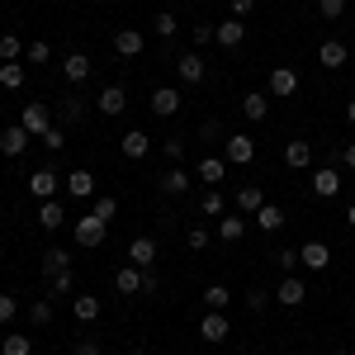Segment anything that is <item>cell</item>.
Masks as SVG:
<instances>
[{"label": "cell", "instance_id": "45", "mask_svg": "<svg viewBox=\"0 0 355 355\" xmlns=\"http://www.w3.org/2000/svg\"><path fill=\"white\" fill-rule=\"evenodd\" d=\"M76 289V270H57L53 275V294H71Z\"/></svg>", "mask_w": 355, "mask_h": 355}, {"label": "cell", "instance_id": "40", "mask_svg": "<svg viewBox=\"0 0 355 355\" xmlns=\"http://www.w3.org/2000/svg\"><path fill=\"white\" fill-rule=\"evenodd\" d=\"M152 28H157V38H166V43H171V38H175V15H171V10H162V15H157V19H152Z\"/></svg>", "mask_w": 355, "mask_h": 355}, {"label": "cell", "instance_id": "59", "mask_svg": "<svg viewBox=\"0 0 355 355\" xmlns=\"http://www.w3.org/2000/svg\"><path fill=\"white\" fill-rule=\"evenodd\" d=\"M128 355H147V351H128Z\"/></svg>", "mask_w": 355, "mask_h": 355}, {"label": "cell", "instance_id": "52", "mask_svg": "<svg viewBox=\"0 0 355 355\" xmlns=\"http://www.w3.org/2000/svg\"><path fill=\"white\" fill-rule=\"evenodd\" d=\"M199 137H204V142H218V137H223L218 119H204V128H199Z\"/></svg>", "mask_w": 355, "mask_h": 355}, {"label": "cell", "instance_id": "39", "mask_svg": "<svg viewBox=\"0 0 355 355\" xmlns=\"http://www.w3.org/2000/svg\"><path fill=\"white\" fill-rule=\"evenodd\" d=\"M28 322H33V327H48V322H53V299L33 303V308H28Z\"/></svg>", "mask_w": 355, "mask_h": 355}, {"label": "cell", "instance_id": "53", "mask_svg": "<svg viewBox=\"0 0 355 355\" xmlns=\"http://www.w3.org/2000/svg\"><path fill=\"white\" fill-rule=\"evenodd\" d=\"M180 157H185V142H175V137H171V142H166V162L180 166Z\"/></svg>", "mask_w": 355, "mask_h": 355}, {"label": "cell", "instance_id": "50", "mask_svg": "<svg viewBox=\"0 0 355 355\" xmlns=\"http://www.w3.org/2000/svg\"><path fill=\"white\" fill-rule=\"evenodd\" d=\"M227 10H232V19H246L256 10V0H227Z\"/></svg>", "mask_w": 355, "mask_h": 355}, {"label": "cell", "instance_id": "12", "mask_svg": "<svg viewBox=\"0 0 355 355\" xmlns=\"http://www.w3.org/2000/svg\"><path fill=\"white\" fill-rule=\"evenodd\" d=\"M19 123H24V128H28L33 137H43L48 128H53V105H24Z\"/></svg>", "mask_w": 355, "mask_h": 355}, {"label": "cell", "instance_id": "56", "mask_svg": "<svg viewBox=\"0 0 355 355\" xmlns=\"http://www.w3.org/2000/svg\"><path fill=\"white\" fill-rule=\"evenodd\" d=\"M346 123H351V128H355V100H351V105H346Z\"/></svg>", "mask_w": 355, "mask_h": 355}, {"label": "cell", "instance_id": "11", "mask_svg": "<svg viewBox=\"0 0 355 355\" xmlns=\"http://www.w3.org/2000/svg\"><path fill=\"white\" fill-rule=\"evenodd\" d=\"M180 105H185V100H180V90H175V85H157V90H152V114H157V119L180 114Z\"/></svg>", "mask_w": 355, "mask_h": 355}, {"label": "cell", "instance_id": "37", "mask_svg": "<svg viewBox=\"0 0 355 355\" xmlns=\"http://www.w3.org/2000/svg\"><path fill=\"white\" fill-rule=\"evenodd\" d=\"M19 53H24L19 33H0V62H19Z\"/></svg>", "mask_w": 355, "mask_h": 355}, {"label": "cell", "instance_id": "46", "mask_svg": "<svg viewBox=\"0 0 355 355\" xmlns=\"http://www.w3.org/2000/svg\"><path fill=\"white\" fill-rule=\"evenodd\" d=\"M185 246H190V251H204V246H209V227H190V232H185Z\"/></svg>", "mask_w": 355, "mask_h": 355}, {"label": "cell", "instance_id": "48", "mask_svg": "<svg viewBox=\"0 0 355 355\" xmlns=\"http://www.w3.org/2000/svg\"><path fill=\"white\" fill-rule=\"evenodd\" d=\"M162 289V275H157V266H147L142 270V294H157Z\"/></svg>", "mask_w": 355, "mask_h": 355}, {"label": "cell", "instance_id": "25", "mask_svg": "<svg viewBox=\"0 0 355 355\" xmlns=\"http://www.w3.org/2000/svg\"><path fill=\"white\" fill-rule=\"evenodd\" d=\"M284 162L294 166V171H303V166H313V142H303V137H294V142H284Z\"/></svg>", "mask_w": 355, "mask_h": 355}, {"label": "cell", "instance_id": "8", "mask_svg": "<svg viewBox=\"0 0 355 355\" xmlns=\"http://www.w3.org/2000/svg\"><path fill=\"white\" fill-rule=\"evenodd\" d=\"M227 331H232L227 313H209V308H204V318H199V336H204V341H214V346H223V341H227Z\"/></svg>", "mask_w": 355, "mask_h": 355}, {"label": "cell", "instance_id": "1", "mask_svg": "<svg viewBox=\"0 0 355 355\" xmlns=\"http://www.w3.org/2000/svg\"><path fill=\"white\" fill-rule=\"evenodd\" d=\"M62 185H67V175H62L57 166H38V171L28 175V194H33L38 204H43V199H57V190H62Z\"/></svg>", "mask_w": 355, "mask_h": 355}, {"label": "cell", "instance_id": "21", "mask_svg": "<svg viewBox=\"0 0 355 355\" xmlns=\"http://www.w3.org/2000/svg\"><path fill=\"white\" fill-rule=\"evenodd\" d=\"M242 114L251 119V123H261V119L270 114V95H266V90H246L242 95Z\"/></svg>", "mask_w": 355, "mask_h": 355}, {"label": "cell", "instance_id": "15", "mask_svg": "<svg viewBox=\"0 0 355 355\" xmlns=\"http://www.w3.org/2000/svg\"><path fill=\"white\" fill-rule=\"evenodd\" d=\"M119 152H123V157H128V162H142V157H147V152H152V137L142 133V128H128V133L119 137Z\"/></svg>", "mask_w": 355, "mask_h": 355}, {"label": "cell", "instance_id": "6", "mask_svg": "<svg viewBox=\"0 0 355 355\" xmlns=\"http://www.w3.org/2000/svg\"><path fill=\"white\" fill-rule=\"evenodd\" d=\"M28 128L24 123H10V128H5V133H0V157H10V162H19V157H24L28 152Z\"/></svg>", "mask_w": 355, "mask_h": 355}, {"label": "cell", "instance_id": "30", "mask_svg": "<svg viewBox=\"0 0 355 355\" xmlns=\"http://www.w3.org/2000/svg\"><path fill=\"white\" fill-rule=\"evenodd\" d=\"M256 227H261V232H279V227H284V209H279V204H261V209H256Z\"/></svg>", "mask_w": 355, "mask_h": 355}, {"label": "cell", "instance_id": "5", "mask_svg": "<svg viewBox=\"0 0 355 355\" xmlns=\"http://www.w3.org/2000/svg\"><path fill=\"white\" fill-rule=\"evenodd\" d=\"M266 95H270V100H289V95H299V71H294V67H275L270 81H266Z\"/></svg>", "mask_w": 355, "mask_h": 355}, {"label": "cell", "instance_id": "13", "mask_svg": "<svg viewBox=\"0 0 355 355\" xmlns=\"http://www.w3.org/2000/svg\"><path fill=\"white\" fill-rule=\"evenodd\" d=\"M85 119V100L81 95H62L57 100V128H76Z\"/></svg>", "mask_w": 355, "mask_h": 355}, {"label": "cell", "instance_id": "22", "mask_svg": "<svg viewBox=\"0 0 355 355\" xmlns=\"http://www.w3.org/2000/svg\"><path fill=\"white\" fill-rule=\"evenodd\" d=\"M190 185H194V175L185 171V166H171L162 175V194H190Z\"/></svg>", "mask_w": 355, "mask_h": 355}, {"label": "cell", "instance_id": "44", "mask_svg": "<svg viewBox=\"0 0 355 355\" xmlns=\"http://www.w3.org/2000/svg\"><path fill=\"white\" fill-rule=\"evenodd\" d=\"M318 15H322V19H331V24H336V19H341V15H346V0H318Z\"/></svg>", "mask_w": 355, "mask_h": 355}, {"label": "cell", "instance_id": "4", "mask_svg": "<svg viewBox=\"0 0 355 355\" xmlns=\"http://www.w3.org/2000/svg\"><path fill=\"white\" fill-rule=\"evenodd\" d=\"M71 232H76V246H105V232H110V223H100L95 214H85V218H76L71 223Z\"/></svg>", "mask_w": 355, "mask_h": 355}, {"label": "cell", "instance_id": "41", "mask_svg": "<svg viewBox=\"0 0 355 355\" xmlns=\"http://www.w3.org/2000/svg\"><path fill=\"white\" fill-rule=\"evenodd\" d=\"M275 266H279V275H294V266H299V251H294V246H279V251H275Z\"/></svg>", "mask_w": 355, "mask_h": 355}, {"label": "cell", "instance_id": "31", "mask_svg": "<svg viewBox=\"0 0 355 355\" xmlns=\"http://www.w3.org/2000/svg\"><path fill=\"white\" fill-rule=\"evenodd\" d=\"M28 71L19 67V62H0V90H24Z\"/></svg>", "mask_w": 355, "mask_h": 355}, {"label": "cell", "instance_id": "57", "mask_svg": "<svg viewBox=\"0 0 355 355\" xmlns=\"http://www.w3.org/2000/svg\"><path fill=\"white\" fill-rule=\"evenodd\" d=\"M346 223H351V227H355V204H351V209H346Z\"/></svg>", "mask_w": 355, "mask_h": 355}, {"label": "cell", "instance_id": "26", "mask_svg": "<svg viewBox=\"0 0 355 355\" xmlns=\"http://www.w3.org/2000/svg\"><path fill=\"white\" fill-rule=\"evenodd\" d=\"M266 204V194H261V185H242L237 190V214L242 218H256V209Z\"/></svg>", "mask_w": 355, "mask_h": 355}, {"label": "cell", "instance_id": "9", "mask_svg": "<svg viewBox=\"0 0 355 355\" xmlns=\"http://www.w3.org/2000/svg\"><path fill=\"white\" fill-rule=\"evenodd\" d=\"M275 299H279V308H299V303L308 299V284H303L299 275H279V289H275Z\"/></svg>", "mask_w": 355, "mask_h": 355}, {"label": "cell", "instance_id": "42", "mask_svg": "<svg viewBox=\"0 0 355 355\" xmlns=\"http://www.w3.org/2000/svg\"><path fill=\"white\" fill-rule=\"evenodd\" d=\"M19 318V303H15V294H0V327H10Z\"/></svg>", "mask_w": 355, "mask_h": 355}, {"label": "cell", "instance_id": "28", "mask_svg": "<svg viewBox=\"0 0 355 355\" xmlns=\"http://www.w3.org/2000/svg\"><path fill=\"white\" fill-rule=\"evenodd\" d=\"M38 223H43L48 232H57V227H67V209H62L57 199H43V204H38Z\"/></svg>", "mask_w": 355, "mask_h": 355}, {"label": "cell", "instance_id": "14", "mask_svg": "<svg viewBox=\"0 0 355 355\" xmlns=\"http://www.w3.org/2000/svg\"><path fill=\"white\" fill-rule=\"evenodd\" d=\"M142 48H147L142 28H119V33H114V53L123 57V62H128V57H142Z\"/></svg>", "mask_w": 355, "mask_h": 355}, {"label": "cell", "instance_id": "19", "mask_svg": "<svg viewBox=\"0 0 355 355\" xmlns=\"http://www.w3.org/2000/svg\"><path fill=\"white\" fill-rule=\"evenodd\" d=\"M194 175L204 180V190H214L223 175H227V162L223 157H199V166H194Z\"/></svg>", "mask_w": 355, "mask_h": 355}, {"label": "cell", "instance_id": "17", "mask_svg": "<svg viewBox=\"0 0 355 355\" xmlns=\"http://www.w3.org/2000/svg\"><path fill=\"white\" fill-rule=\"evenodd\" d=\"M246 38V19H223V24H214V43L218 48H242Z\"/></svg>", "mask_w": 355, "mask_h": 355}, {"label": "cell", "instance_id": "3", "mask_svg": "<svg viewBox=\"0 0 355 355\" xmlns=\"http://www.w3.org/2000/svg\"><path fill=\"white\" fill-rule=\"evenodd\" d=\"M175 76L185 85H204V76H209V62H204V53L199 48H190V53L175 57Z\"/></svg>", "mask_w": 355, "mask_h": 355}, {"label": "cell", "instance_id": "7", "mask_svg": "<svg viewBox=\"0 0 355 355\" xmlns=\"http://www.w3.org/2000/svg\"><path fill=\"white\" fill-rule=\"evenodd\" d=\"M299 266H303V270H313V275H322L331 266V246L327 242H303L299 246Z\"/></svg>", "mask_w": 355, "mask_h": 355}, {"label": "cell", "instance_id": "10", "mask_svg": "<svg viewBox=\"0 0 355 355\" xmlns=\"http://www.w3.org/2000/svg\"><path fill=\"white\" fill-rule=\"evenodd\" d=\"M95 110L105 114V119H119V114L128 110V90H123V85H105L100 100H95Z\"/></svg>", "mask_w": 355, "mask_h": 355}, {"label": "cell", "instance_id": "2", "mask_svg": "<svg viewBox=\"0 0 355 355\" xmlns=\"http://www.w3.org/2000/svg\"><path fill=\"white\" fill-rule=\"evenodd\" d=\"M223 162H227V166H251V162H256V137L227 133V137H223Z\"/></svg>", "mask_w": 355, "mask_h": 355}, {"label": "cell", "instance_id": "58", "mask_svg": "<svg viewBox=\"0 0 355 355\" xmlns=\"http://www.w3.org/2000/svg\"><path fill=\"white\" fill-rule=\"evenodd\" d=\"M331 355H351V351H331Z\"/></svg>", "mask_w": 355, "mask_h": 355}, {"label": "cell", "instance_id": "29", "mask_svg": "<svg viewBox=\"0 0 355 355\" xmlns=\"http://www.w3.org/2000/svg\"><path fill=\"white\" fill-rule=\"evenodd\" d=\"M114 289H119L123 299H128V294H142V270H137V266H123V270L114 275Z\"/></svg>", "mask_w": 355, "mask_h": 355}, {"label": "cell", "instance_id": "51", "mask_svg": "<svg viewBox=\"0 0 355 355\" xmlns=\"http://www.w3.org/2000/svg\"><path fill=\"white\" fill-rule=\"evenodd\" d=\"M24 53H28V62H48V57H53V48H48V43H28Z\"/></svg>", "mask_w": 355, "mask_h": 355}, {"label": "cell", "instance_id": "32", "mask_svg": "<svg viewBox=\"0 0 355 355\" xmlns=\"http://www.w3.org/2000/svg\"><path fill=\"white\" fill-rule=\"evenodd\" d=\"M227 303H232V289H227V284H209V289H204V308H209V313H227Z\"/></svg>", "mask_w": 355, "mask_h": 355}, {"label": "cell", "instance_id": "24", "mask_svg": "<svg viewBox=\"0 0 355 355\" xmlns=\"http://www.w3.org/2000/svg\"><path fill=\"white\" fill-rule=\"evenodd\" d=\"M346 57H351V48H346L341 38H327V43H318V62H322V67H346Z\"/></svg>", "mask_w": 355, "mask_h": 355}, {"label": "cell", "instance_id": "36", "mask_svg": "<svg viewBox=\"0 0 355 355\" xmlns=\"http://www.w3.org/2000/svg\"><path fill=\"white\" fill-rule=\"evenodd\" d=\"M57 270H71V251H48V256H43V275H48V279H53Z\"/></svg>", "mask_w": 355, "mask_h": 355}, {"label": "cell", "instance_id": "27", "mask_svg": "<svg viewBox=\"0 0 355 355\" xmlns=\"http://www.w3.org/2000/svg\"><path fill=\"white\" fill-rule=\"evenodd\" d=\"M100 308H105V303L95 299V294H76V299H71V313H76V322H85V327L100 318Z\"/></svg>", "mask_w": 355, "mask_h": 355}, {"label": "cell", "instance_id": "34", "mask_svg": "<svg viewBox=\"0 0 355 355\" xmlns=\"http://www.w3.org/2000/svg\"><path fill=\"white\" fill-rule=\"evenodd\" d=\"M218 237L223 242H242L246 237V218L237 214V218H218Z\"/></svg>", "mask_w": 355, "mask_h": 355}, {"label": "cell", "instance_id": "54", "mask_svg": "<svg viewBox=\"0 0 355 355\" xmlns=\"http://www.w3.org/2000/svg\"><path fill=\"white\" fill-rule=\"evenodd\" d=\"M204 43H214V24H199V28H194V48H204Z\"/></svg>", "mask_w": 355, "mask_h": 355}, {"label": "cell", "instance_id": "18", "mask_svg": "<svg viewBox=\"0 0 355 355\" xmlns=\"http://www.w3.org/2000/svg\"><path fill=\"white\" fill-rule=\"evenodd\" d=\"M128 266H137V270L157 266V242H152V237H133V242H128Z\"/></svg>", "mask_w": 355, "mask_h": 355}, {"label": "cell", "instance_id": "38", "mask_svg": "<svg viewBox=\"0 0 355 355\" xmlns=\"http://www.w3.org/2000/svg\"><path fill=\"white\" fill-rule=\"evenodd\" d=\"M90 214H95V218H100V223H114V218H119V199H110V194H100Z\"/></svg>", "mask_w": 355, "mask_h": 355}, {"label": "cell", "instance_id": "60", "mask_svg": "<svg viewBox=\"0 0 355 355\" xmlns=\"http://www.w3.org/2000/svg\"><path fill=\"white\" fill-rule=\"evenodd\" d=\"M214 5H227V0H214Z\"/></svg>", "mask_w": 355, "mask_h": 355}, {"label": "cell", "instance_id": "20", "mask_svg": "<svg viewBox=\"0 0 355 355\" xmlns=\"http://www.w3.org/2000/svg\"><path fill=\"white\" fill-rule=\"evenodd\" d=\"M62 190L71 194V199H95V175H90V171H71V175H67V185H62Z\"/></svg>", "mask_w": 355, "mask_h": 355}, {"label": "cell", "instance_id": "23", "mask_svg": "<svg viewBox=\"0 0 355 355\" xmlns=\"http://www.w3.org/2000/svg\"><path fill=\"white\" fill-rule=\"evenodd\" d=\"M336 190H341V171H336V166H322V171L313 175V194H318V199H331Z\"/></svg>", "mask_w": 355, "mask_h": 355}, {"label": "cell", "instance_id": "47", "mask_svg": "<svg viewBox=\"0 0 355 355\" xmlns=\"http://www.w3.org/2000/svg\"><path fill=\"white\" fill-rule=\"evenodd\" d=\"M246 308H251V313H266V308H270V294H266V289H251V294H246Z\"/></svg>", "mask_w": 355, "mask_h": 355}, {"label": "cell", "instance_id": "33", "mask_svg": "<svg viewBox=\"0 0 355 355\" xmlns=\"http://www.w3.org/2000/svg\"><path fill=\"white\" fill-rule=\"evenodd\" d=\"M0 355H33V341L24 331H10V336H0Z\"/></svg>", "mask_w": 355, "mask_h": 355}, {"label": "cell", "instance_id": "35", "mask_svg": "<svg viewBox=\"0 0 355 355\" xmlns=\"http://www.w3.org/2000/svg\"><path fill=\"white\" fill-rule=\"evenodd\" d=\"M223 209H227V204H223L218 190H204V194H199V214H204V218H223Z\"/></svg>", "mask_w": 355, "mask_h": 355}, {"label": "cell", "instance_id": "16", "mask_svg": "<svg viewBox=\"0 0 355 355\" xmlns=\"http://www.w3.org/2000/svg\"><path fill=\"white\" fill-rule=\"evenodd\" d=\"M90 71H95V67H90V57H85V53H67V57H62V76H67L71 85H85V81H90Z\"/></svg>", "mask_w": 355, "mask_h": 355}, {"label": "cell", "instance_id": "55", "mask_svg": "<svg viewBox=\"0 0 355 355\" xmlns=\"http://www.w3.org/2000/svg\"><path fill=\"white\" fill-rule=\"evenodd\" d=\"M341 166H351V171H355V142H346V147H341Z\"/></svg>", "mask_w": 355, "mask_h": 355}, {"label": "cell", "instance_id": "49", "mask_svg": "<svg viewBox=\"0 0 355 355\" xmlns=\"http://www.w3.org/2000/svg\"><path fill=\"white\" fill-rule=\"evenodd\" d=\"M71 355H105V351H100V341H95V336H81V341L71 346Z\"/></svg>", "mask_w": 355, "mask_h": 355}, {"label": "cell", "instance_id": "43", "mask_svg": "<svg viewBox=\"0 0 355 355\" xmlns=\"http://www.w3.org/2000/svg\"><path fill=\"white\" fill-rule=\"evenodd\" d=\"M38 142H43L48 152H62V147H67V128H57V123H53V128H48V133L38 137Z\"/></svg>", "mask_w": 355, "mask_h": 355}]
</instances>
